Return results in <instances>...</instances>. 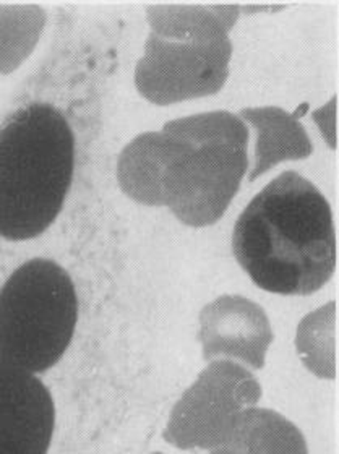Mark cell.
<instances>
[{"instance_id":"cell-1","label":"cell","mask_w":339,"mask_h":454,"mask_svg":"<svg viewBox=\"0 0 339 454\" xmlns=\"http://www.w3.org/2000/svg\"><path fill=\"white\" fill-rule=\"evenodd\" d=\"M233 252L268 293H317L336 268L330 203L311 180L286 170L245 207L233 232Z\"/></svg>"},{"instance_id":"cell-2","label":"cell","mask_w":339,"mask_h":454,"mask_svg":"<svg viewBox=\"0 0 339 454\" xmlns=\"http://www.w3.org/2000/svg\"><path fill=\"white\" fill-rule=\"evenodd\" d=\"M75 137L54 106L33 103L0 127V237L28 240L48 231L66 203Z\"/></svg>"},{"instance_id":"cell-3","label":"cell","mask_w":339,"mask_h":454,"mask_svg":"<svg viewBox=\"0 0 339 454\" xmlns=\"http://www.w3.org/2000/svg\"><path fill=\"white\" fill-rule=\"evenodd\" d=\"M162 130L184 143L168 174L164 207L182 224H215L248 169L247 125L236 114L215 111L170 121Z\"/></svg>"},{"instance_id":"cell-4","label":"cell","mask_w":339,"mask_h":454,"mask_svg":"<svg viewBox=\"0 0 339 454\" xmlns=\"http://www.w3.org/2000/svg\"><path fill=\"white\" fill-rule=\"evenodd\" d=\"M76 322L70 275L48 258L28 260L0 287V359L44 373L64 357Z\"/></svg>"},{"instance_id":"cell-5","label":"cell","mask_w":339,"mask_h":454,"mask_svg":"<svg viewBox=\"0 0 339 454\" xmlns=\"http://www.w3.org/2000/svg\"><path fill=\"white\" fill-rule=\"evenodd\" d=\"M260 395V385L248 370L227 360L213 362L177 401L164 438L180 450L217 448Z\"/></svg>"},{"instance_id":"cell-6","label":"cell","mask_w":339,"mask_h":454,"mask_svg":"<svg viewBox=\"0 0 339 454\" xmlns=\"http://www.w3.org/2000/svg\"><path fill=\"white\" fill-rule=\"evenodd\" d=\"M231 56L229 36L168 39L150 35L135 67V86L158 106L217 95L226 83Z\"/></svg>"},{"instance_id":"cell-7","label":"cell","mask_w":339,"mask_h":454,"mask_svg":"<svg viewBox=\"0 0 339 454\" xmlns=\"http://www.w3.org/2000/svg\"><path fill=\"white\" fill-rule=\"evenodd\" d=\"M54 430L56 404L48 387L0 359V454H48Z\"/></svg>"},{"instance_id":"cell-8","label":"cell","mask_w":339,"mask_h":454,"mask_svg":"<svg viewBox=\"0 0 339 454\" xmlns=\"http://www.w3.org/2000/svg\"><path fill=\"white\" fill-rule=\"evenodd\" d=\"M200 340L207 360L234 357L262 369L273 332L260 305L242 295H223L200 313Z\"/></svg>"},{"instance_id":"cell-9","label":"cell","mask_w":339,"mask_h":454,"mask_svg":"<svg viewBox=\"0 0 339 454\" xmlns=\"http://www.w3.org/2000/svg\"><path fill=\"white\" fill-rule=\"evenodd\" d=\"M182 150L184 143L164 130L140 133L119 154V187L140 205L164 207L168 174Z\"/></svg>"},{"instance_id":"cell-10","label":"cell","mask_w":339,"mask_h":454,"mask_svg":"<svg viewBox=\"0 0 339 454\" xmlns=\"http://www.w3.org/2000/svg\"><path fill=\"white\" fill-rule=\"evenodd\" d=\"M240 119L250 123L256 132L255 168L248 180L254 182L276 164L309 158L313 146L296 115L281 107L264 106L240 111Z\"/></svg>"},{"instance_id":"cell-11","label":"cell","mask_w":339,"mask_h":454,"mask_svg":"<svg viewBox=\"0 0 339 454\" xmlns=\"http://www.w3.org/2000/svg\"><path fill=\"white\" fill-rule=\"evenodd\" d=\"M239 19L237 5H148L151 35L168 39L227 38Z\"/></svg>"},{"instance_id":"cell-12","label":"cell","mask_w":339,"mask_h":454,"mask_svg":"<svg viewBox=\"0 0 339 454\" xmlns=\"http://www.w3.org/2000/svg\"><path fill=\"white\" fill-rule=\"evenodd\" d=\"M225 443L244 454H309L299 430L268 409L244 411Z\"/></svg>"},{"instance_id":"cell-13","label":"cell","mask_w":339,"mask_h":454,"mask_svg":"<svg viewBox=\"0 0 339 454\" xmlns=\"http://www.w3.org/2000/svg\"><path fill=\"white\" fill-rule=\"evenodd\" d=\"M46 10L35 4L0 5V74L17 70L36 48L46 25Z\"/></svg>"},{"instance_id":"cell-14","label":"cell","mask_w":339,"mask_h":454,"mask_svg":"<svg viewBox=\"0 0 339 454\" xmlns=\"http://www.w3.org/2000/svg\"><path fill=\"white\" fill-rule=\"evenodd\" d=\"M153 454H162V453H153Z\"/></svg>"}]
</instances>
